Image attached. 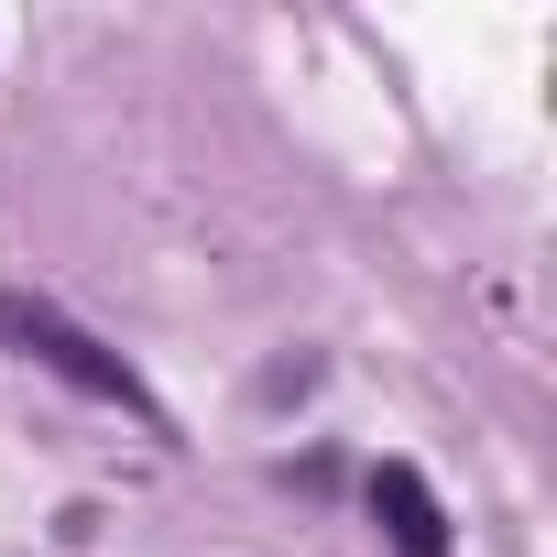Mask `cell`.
<instances>
[{
	"label": "cell",
	"mask_w": 557,
	"mask_h": 557,
	"mask_svg": "<svg viewBox=\"0 0 557 557\" xmlns=\"http://www.w3.org/2000/svg\"><path fill=\"white\" fill-rule=\"evenodd\" d=\"M0 350H23L34 372H55V383H77L88 405H110V416H132V426H153L164 437V405L143 394V372L110 350V339H88L55 296H23V285H0Z\"/></svg>",
	"instance_id": "1"
},
{
	"label": "cell",
	"mask_w": 557,
	"mask_h": 557,
	"mask_svg": "<svg viewBox=\"0 0 557 557\" xmlns=\"http://www.w3.org/2000/svg\"><path fill=\"white\" fill-rule=\"evenodd\" d=\"M372 524H383L394 557H448V503L426 492L416 459H383V470H372Z\"/></svg>",
	"instance_id": "2"
}]
</instances>
